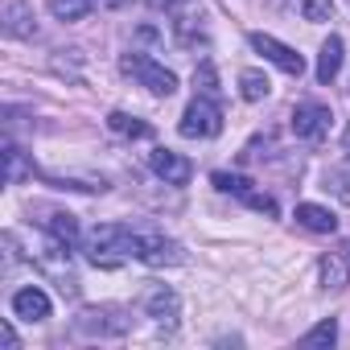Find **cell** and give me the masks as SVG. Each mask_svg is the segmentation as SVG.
Here are the masks:
<instances>
[{"label": "cell", "instance_id": "6da1fadb", "mask_svg": "<svg viewBox=\"0 0 350 350\" xmlns=\"http://www.w3.org/2000/svg\"><path fill=\"white\" fill-rule=\"evenodd\" d=\"M87 260L95 268H124L136 260V227L124 223H103L87 235Z\"/></svg>", "mask_w": 350, "mask_h": 350}, {"label": "cell", "instance_id": "7a4b0ae2", "mask_svg": "<svg viewBox=\"0 0 350 350\" xmlns=\"http://www.w3.org/2000/svg\"><path fill=\"white\" fill-rule=\"evenodd\" d=\"M178 132L186 140H211V136H219L223 132V107L215 103V95H194L190 107L182 111Z\"/></svg>", "mask_w": 350, "mask_h": 350}, {"label": "cell", "instance_id": "3957f363", "mask_svg": "<svg viewBox=\"0 0 350 350\" xmlns=\"http://www.w3.org/2000/svg\"><path fill=\"white\" fill-rule=\"evenodd\" d=\"M124 75H132L148 95H157V99H169L173 91H178V75L173 70H165L161 62H152L148 54H124Z\"/></svg>", "mask_w": 350, "mask_h": 350}, {"label": "cell", "instance_id": "277c9868", "mask_svg": "<svg viewBox=\"0 0 350 350\" xmlns=\"http://www.w3.org/2000/svg\"><path fill=\"white\" fill-rule=\"evenodd\" d=\"M329 124H334V111L325 103H317V99H305V103L293 107V132L305 144H321L329 136Z\"/></svg>", "mask_w": 350, "mask_h": 350}, {"label": "cell", "instance_id": "5b68a950", "mask_svg": "<svg viewBox=\"0 0 350 350\" xmlns=\"http://www.w3.org/2000/svg\"><path fill=\"white\" fill-rule=\"evenodd\" d=\"M136 260L148 268H165V264H182V247L165 239L161 231H136Z\"/></svg>", "mask_w": 350, "mask_h": 350}, {"label": "cell", "instance_id": "8992f818", "mask_svg": "<svg viewBox=\"0 0 350 350\" xmlns=\"http://www.w3.org/2000/svg\"><path fill=\"white\" fill-rule=\"evenodd\" d=\"M247 42H252V50H256V54H264V58H268L272 66H280L284 75H293V79H301V75H305V58H301L293 46L276 42L272 33H252Z\"/></svg>", "mask_w": 350, "mask_h": 350}, {"label": "cell", "instance_id": "52a82bcc", "mask_svg": "<svg viewBox=\"0 0 350 350\" xmlns=\"http://www.w3.org/2000/svg\"><path fill=\"white\" fill-rule=\"evenodd\" d=\"M144 313H148L157 325L173 329V325H178V313H182V301H178V293H173V288L152 284V288L144 293Z\"/></svg>", "mask_w": 350, "mask_h": 350}, {"label": "cell", "instance_id": "ba28073f", "mask_svg": "<svg viewBox=\"0 0 350 350\" xmlns=\"http://www.w3.org/2000/svg\"><path fill=\"white\" fill-rule=\"evenodd\" d=\"M148 165H152L157 178H165V186H186V182L194 178V165H190L182 152H169V148H152Z\"/></svg>", "mask_w": 350, "mask_h": 350}, {"label": "cell", "instance_id": "9c48e42d", "mask_svg": "<svg viewBox=\"0 0 350 350\" xmlns=\"http://www.w3.org/2000/svg\"><path fill=\"white\" fill-rule=\"evenodd\" d=\"M9 305H13V317H21V321H46V317H50V297H46L38 284L17 288Z\"/></svg>", "mask_w": 350, "mask_h": 350}, {"label": "cell", "instance_id": "30bf717a", "mask_svg": "<svg viewBox=\"0 0 350 350\" xmlns=\"http://www.w3.org/2000/svg\"><path fill=\"white\" fill-rule=\"evenodd\" d=\"M293 219H297V227H305V231H313V235H334V231H338L334 211H329V206H317V202H301Z\"/></svg>", "mask_w": 350, "mask_h": 350}, {"label": "cell", "instance_id": "8fae6325", "mask_svg": "<svg viewBox=\"0 0 350 350\" xmlns=\"http://www.w3.org/2000/svg\"><path fill=\"white\" fill-rule=\"evenodd\" d=\"M338 70H342V38L329 33L325 46H321V54H317V83H334Z\"/></svg>", "mask_w": 350, "mask_h": 350}, {"label": "cell", "instance_id": "7c38bea8", "mask_svg": "<svg viewBox=\"0 0 350 350\" xmlns=\"http://www.w3.org/2000/svg\"><path fill=\"white\" fill-rule=\"evenodd\" d=\"M5 33L9 38H33V9L25 5V0H13V5L5 9Z\"/></svg>", "mask_w": 350, "mask_h": 350}, {"label": "cell", "instance_id": "4fadbf2b", "mask_svg": "<svg viewBox=\"0 0 350 350\" xmlns=\"http://www.w3.org/2000/svg\"><path fill=\"white\" fill-rule=\"evenodd\" d=\"M268 91H272V83H268V75H264V70H243V75H239V95H243L247 103L268 99Z\"/></svg>", "mask_w": 350, "mask_h": 350}, {"label": "cell", "instance_id": "5bb4252c", "mask_svg": "<svg viewBox=\"0 0 350 350\" xmlns=\"http://www.w3.org/2000/svg\"><path fill=\"white\" fill-rule=\"evenodd\" d=\"M107 128H111V132H120V136H132V140H144V136H152V128H148L144 120L128 116V111H111V116H107Z\"/></svg>", "mask_w": 350, "mask_h": 350}, {"label": "cell", "instance_id": "9a60e30c", "mask_svg": "<svg viewBox=\"0 0 350 350\" xmlns=\"http://www.w3.org/2000/svg\"><path fill=\"white\" fill-rule=\"evenodd\" d=\"M317 276H321V288H342L346 284V260L342 256H321V264H317Z\"/></svg>", "mask_w": 350, "mask_h": 350}, {"label": "cell", "instance_id": "2e32d148", "mask_svg": "<svg viewBox=\"0 0 350 350\" xmlns=\"http://www.w3.org/2000/svg\"><path fill=\"white\" fill-rule=\"evenodd\" d=\"M95 9V0H50V13L58 21H83Z\"/></svg>", "mask_w": 350, "mask_h": 350}, {"label": "cell", "instance_id": "e0dca14e", "mask_svg": "<svg viewBox=\"0 0 350 350\" xmlns=\"http://www.w3.org/2000/svg\"><path fill=\"white\" fill-rule=\"evenodd\" d=\"M301 342H305V346H334V342H338V321H334V317L317 321V325H313Z\"/></svg>", "mask_w": 350, "mask_h": 350}, {"label": "cell", "instance_id": "ac0fdd59", "mask_svg": "<svg viewBox=\"0 0 350 350\" xmlns=\"http://www.w3.org/2000/svg\"><path fill=\"white\" fill-rule=\"evenodd\" d=\"M223 194H235V198H247L252 194V182L247 178H239V173H215V178H211Z\"/></svg>", "mask_w": 350, "mask_h": 350}, {"label": "cell", "instance_id": "d6986e66", "mask_svg": "<svg viewBox=\"0 0 350 350\" xmlns=\"http://www.w3.org/2000/svg\"><path fill=\"white\" fill-rule=\"evenodd\" d=\"M46 227H50V235H54V239H62V243H79V227H75V219H70V215H50V219H46Z\"/></svg>", "mask_w": 350, "mask_h": 350}, {"label": "cell", "instance_id": "ffe728a7", "mask_svg": "<svg viewBox=\"0 0 350 350\" xmlns=\"http://www.w3.org/2000/svg\"><path fill=\"white\" fill-rule=\"evenodd\" d=\"M297 9H301V17L313 21V25H321V21L334 17V5H329V0H297Z\"/></svg>", "mask_w": 350, "mask_h": 350}, {"label": "cell", "instance_id": "44dd1931", "mask_svg": "<svg viewBox=\"0 0 350 350\" xmlns=\"http://www.w3.org/2000/svg\"><path fill=\"white\" fill-rule=\"evenodd\" d=\"M5 157H9V186H17V182L25 178V157H21V148H13V144H9Z\"/></svg>", "mask_w": 350, "mask_h": 350}, {"label": "cell", "instance_id": "7402d4cb", "mask_svg": "<svg viewBox=\"0 0 350 350\" xmlns=\"http://www.w3.org/2000/svg\"><path fill=\"white\" fill-rule=\"evenodd\" d=\"M0 338H5L9 350H17V334H13V325H5V334H0Z\"/></svg>", "mask_w": 350, "mask_h": 350}, {"label": "cell", "instance_id": "603a6c76", "mask_svg": "<svg viewBox=\"0 0 350 350\" xmlns=\"http://www.w3.org/2000/svg\"><path fill=\"white\" fill-rule=\"evenodd\" d=\"M346 152H350V132H346Z\"/></svg>", "mask_w": 350, "mask_h": 350}]
</instances>
